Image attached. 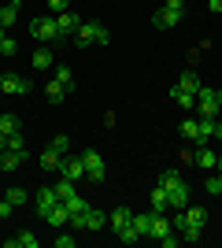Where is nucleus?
<instances>
[{"label": "nucleus", "instance_id": "1", "mask_svg": "<svg viewBox=\"0 0 222 248\" xmlns=\"http://www.w3.org/2000/svg\"><path fill=\"white\" fill-rule=\"evenodd\" d=\"M156 186H163V193H167V200H170V211H181V207H189L192 189H189V182H185L178 170H163Z\"/></svg>", "mask_w": 222, "mask_h": 248}, {"label": "nucleus", "instance_id": "2", "mask_svg": "<svg viewBox=\"0 0 222 248\" xmlns=\"http://www.w3.org/2000/svg\"><path fill=\"white\" fill-rule=\"evenodd\" d=\"M181 215H185V226H181V241H189V245H196V241H200V230L207 226V211H204V207H185V211H181Z\"/></svg>", "mask_w": 222, "mask_h": 248}, {"label": "nucleus", "instance_id": "3", "mask_svg": "<svg viewBox=\"0 0 222 248\" xmlns=\"http://www.w3.org/2000/svg\"><path fill=\"white\" fill-rule=\"evenodd\" d=\"M30 37L37 45H48V41H59V26H56V15H41V19L30 22Z\"/></svg>", "mask_w": 222, "mask_h": 248}, {"label": "nucleus", "instance_id": "4", "mask_svg": "<svg viewBox=\"0 0 222 248\" xmlns=\"http://www.w3.org/2000/svg\"><path fill=\"white\" fill-rule=\"evenodd\" d=\"M82 163H85V178H89V182H104L107 178V163H104V155L96 152V148H85Z\"/></svg>", "mask_w": 222, "mask_h": 248}, {"label": "nucleus", "instance_id": "5", "mask_svg": "<svg viewBox=\"0 0 222 248\" xmlns=\"http://www.w3.org/2000/svg\"><path fill=\"white\" fill-rule=\"evenodd\" d=\"M196 108H200V119H219L222 115V104H219V93L215 89H196Z\"/></svg>", "mask_w": 222, "mask_h": 248}, {"label": "nucleus", "instance_id": "6", "mask_svg": "<svg viewBox=\"0 0 222 248\" xmlns=\"http://www.w3.org/2000/svg\"><path fill=\"white\" fill-rule=\"evenodd\" d=\"M59 204H63V200L56 197V189H52V186H41L37 193H33V207H37V215H41V218H48Z\"/></svg>", "mask_w": 222, "mask_h": 248}, {"label": "nucleus", "instance_id": "7", "mask_svg": "<svg viewBox=\"0 0 222 248\" xmlns=\"http://www.w3.org/2000/svg\"><path fill=\"white\" fill-rule=\"evenodd\" d=\"M181 19H185V8H167V4L152 15V22H156L159 30H174V26H181Z\"/></svg>", "mask_w": 222, "mask_h": 248}, {"label": "nucleus", "instance_id": "8", "mask_svg": "<svg viewBox=\"0 0 222 248\" xmlns=\"http://www.w3.org/2000/svg\"><path fill=\"white\" fill-rule=\"evenodd\" d=\"M33 85H30V78H22V74H0V93H30Z\"/></svg>", "mask_w": 222, "mask_h": 248}, {"label": "nucleus", "instance_id": "9", "mask_svg": "<svg viewBox=\"0 0 222 248\" xmlns=\"http://www.w3.org/2000/svg\"><path fill=\"white\" fill-rule=\"evenodd\" d=\"M100 26H104V22H82V26L74 30V45H78V48H85V45H96V33H100Z\"/></svg>", "mask_w": 222, "mask_h": 248}, {"label": "nucleus", "instance_id": "10", "mask_svg": "<svg viewBox=\"0 0 222 248\" xmlns=\"http://www.w3.org/2000/svg\"><path fill=\"white\" fill-rule=\"evenodd\" d=\"M26 155L30 152H19V148H4V152H0V170H19L22 163H26Z\"/></svg>", "mask_w": 222, "mask_h": 248}, {"label": "nucleus", "instance_id": "11", "mask_svg": "<svg viewBox=\"0 0 222 248\" xmlns=\"http://www.w3.org/2000/svg\"><path fill=\"white\" fill-rule=\"evenodd\" d=\"M56 26H59V37H67V33H74L78 26H82V19L67 8V11H59V15H56Z\"/></svg>", "mask_w": 222, "mask_h": 248}, {"label": "nucleus", "instance_id": "12", "mask_svg": "<svg viewBox=\"0 0 222 248\" xmlns=\"http://www.w3.org/2000/svg\"><path fill=\"white\" fill-rule=\"evenodd\" d=\"M59 174L71 178V182H82V178H85V163H82V155H74V159H63Z\"/></svg>", "mask_w": 222, "mask_h": 248}, {"label": "nucleus", "instance_id": "13", "mask_svg": "<svg viewBox=\"0 0 222 248\" xmlns=\"http://www.w3.org/2000/svg\"><path fill=\"white\" fill-rule=\"evenodd\" d=\"M148 211H152V215H159V211H170V200H167V193H163V186H152V197H148Z\"/></svg>", "mask_w": 222, "mask_h": 248}, {"label": "nucleus", "instance_id": "14", "mask_svg": "<svg viewBox=\"0 0 222 248\" xmlns=\"http://www.w3.org/2000/svg\"><path fill=\"white\" fill-rule=\"evenodd\" d=\"M196 148H200V152H192V163L200 167V170H215V163H219V155H215V152H211L207 145H196Z\"/></svg>", "mask_w": 222, "mask_h": 248}, {"label": "nucleus", "instance_id": "15", "mask_svg": "<svg viewBox=\"0 0 222 248\" xmlns=\"http://www.w3.org/2000/svg\"><path fill=\"white\" fill-rule=\"evenodd\" d=\"M19 8H22V0H11V4L0 8V26H4V30H11V26L19 22Z\"/></svg>", "mask_w": 222, "mask_h": 248}, {"label": "nucleus", "instance_id": "16", "mask_svg": "<svg viewBox=\"0 0 222 248\" xmlns=\"http://www.w3.org/2000/svg\"><path fill=\"white\" fill-rule=\"evenodd\" d=\"M130 222H133V211H130V207H115V211H111V230H115V237L130 226Z\"/></svg>", "mask_w": 222, "mask_h": 248}, {"label": "nucleus", "instance_id": "17", "mask_svg": "<svg viewBox=\"0 0 222 248\" xmlns=\"http://www.w3.org/2000/svg\"><path fill=\"white\" fill-rule=\"evenodd\" d=\"M30 63L37 67V71H48V67H52V48H48V45H37L33 56H30Z\"/></svg>", "mask_w": 222, "mask_h": 248}, {"label": "nucleus", "instance_id": "18", "mask_svg": "<svg viewBox=\"0 0 222 248\" xmlns=\"http://www.w3.org/2000/svg\"><path fill=\"white\" fill-rule=\"evenodd\" d=\"M167 233H170V218H167V211H159V215H152V233H148V237L163 241Z\"/></svg>", "mask_w": 222, "mask_h": 248}, {"label": "nucleus", "instance_id": "19", "mask_svg": "<svg viewBox=\"0 0 222 248\" xmlns=\"http://www.w3.org/2000/svg\"><path fill=\"white\" fill-rule=\"evenodd\" d=\"M52 78H56L59 85H63L67 93H74V89H78V78H74V71H71V67H56V71H52Z\"/></svg>", "mask_w": 222, "mask_h": 248}, {"label": "nucleus", "instance_id": "20", "mask_svg": "<svg viewBox=\"0 0 222 248\" xmlns=\"http://www.w3.org/2000/svg\"><path fill=\"white\" fill-rule=\"evenodd\" d=\"M4 245H8V248H37V245H41V241L33 237L30 230H22V233H15V237H8V241H4Z\"/></svg>", "mask_w": 222, "mask_h": 248}, {"label": "nucleus", "instance_id": "21", "mask_svg": "<svg viewBox=\"0 0 222 248\" xmlns=\"http://www.w3.org/2000/svg\"><path fill=\"white\" fill-rule=\"evenodd\" d=\"M41 167H44V170H52V174H59V167H63V155L56 152V148H44V152H41Z\"/></svg>", "mask_w": 222, "mask_h": 248}, {"label": "nucleus", "instance_id": "22", "mask_svg": "<svg viewBox=\"0 0 222 248\" xmlns=\"http://www.w3.org/2000/svg\"><path fill=\"white\" fill-rule=\"evenodd\" d=\"M178 89H185V93H196V89H200V74L192 71H181V78H178Z\"/></svg>", "mask_w": 222, "mask_h": 248}, {"label": "nucleus", "instance_id": "23", "mask_svg": "<svg viewBox=\"0 0 222 248\" xmlns=\"http://www.w3.org/2000/svg\"><path fill=\"white\" fill-rule=\"evenodd\" d=\"M170 100L178 104V108H185V111H189V108H196V93H185V89H178V85L170 89Z\"/></svg>", "mask_w": 222, "mask_h": 248}, {"label": "nucleus", "instance_id": "24", "mask_svg": "<svg viewBox=\"0 0 222 248\" xmlns=\"http://www.w3.org/2000/svg\"><path fill=\"white\" fill-rule=\"evenodd\" d=\"M133 230L141 237H148L152 233V211H133Z\"/></svg>", "mask_w": 222, "mask_h": 248}, {"label": "nucleus", "instance_id": "25", "mask_svg": "<svg viewBox=\"0 0 222 248\" xmlns=\"http://www.w3.org/2000/svg\"><path fill=\"white\" fill-rule=\"evenodd\" d=\"M74 186H78V182H71V178H63V174H59V182H56L52 189H56V197H59V200H71L74 193H78Z\"/></svg>", "mask_w": 222, "mask_h": 248}, {"label": "nucleus", "instance_id": "26", "mask_svg": "<svg viewBox=\"0 0 222 248\" xmlns=\"http://www.w3.org/2000/svg\"><path fill=\"white\" fill-rule=\"evenodd\" d=\"M219 119H200V137H196V145H207V141L215 137V123H219Z\"/></svg>", "mask_w": 222, "mask_h": 248}, {"label": "nucleus", "instance_id": "27", "mask_svg": "<svg viewBox=\"0 0 222 248\" xmlns=\"http://www.w3.org/2000/svg\"><path fill=\"white\" fill-rule=\"evenodd\" d=\"M63 207H67V215H85V211H89V200H82L74 193L71 200H63Z\"/></svg>", "mask_w": 222, "mask_h": 248}, {"label": "nucleus", "instance_id": "28", "mask_svg": "<svg viewBox=\"0 0 222 248\" xmlns=\"http://www.w3.org/2000/svg\"><path fill=\"white\" fill-rule=\"evenodd\" d=\"M178 134L185 137V141H192V145H196V137H200V123H196V119H185Z\"/></svg>", "mask_w": 222, "mask_h": 248}, {"label": "nucleus", "instance_id": "29", "mask_svg": "<svg viewBox=\"0 0 222 248\" xmlns=\"http://www.w3.org/2000/svg\"><path fill=\"white\" fill-rule=\"evenodd\" d=\"M67 218H71V215H67V207L59 204V207H56V211H52V215L44 218V222H48V226H52V230H63V226H67Z\"/></svg>", "mask_w": 222, "mask_h": 248}, {"label": "nucleus", "instance_id": "30", "mask_svg": "<svg viewBox=\"0 0 222 248\" xmlns=\"http://www.w3.org/2000/svg\"><path fill=\"white\" fill-rule=\"evenodd\" d=\"M44 96H48V100H52V104H59V100H63V96H67V89H63V85H59V82H56V78H52V82L44 85Z\"/></svg>", "mask_w": 222, "mask_h": 248}, {"label": "nucleus", "instance_id": "31", "mask_svg": "<svg viewBox=\"0 0 222 248\" xmlns=\"http://www.w3.org/2000/svg\"><path fill=\"white\" fill-rule=\"evenodd\" d=\"M4 197H8L11 204H15V207H22V204H26V200H30V193H26V189H22V186H11L8 193H4Z\"/></svg>", "mask_w": 222, "mask_h": 248}, {"label": "nucleus", "instance_id": "32", "mask_svg": "<svg viewBox=\"0 0 222 248\" xmlns=\"http://www.w3.org/2000/svg\"><path fill=\"white\" fill-rule=\"evenodd\" d=\"M0 130H4V134H19V115H0Z\"/></svg>", "mask_w": 222, "mask_h": 248}, {"label": "nucleus", "instance_id": "33", "mask_svg": "<svg viewBox=\"0 0 222 248\" xmlns=\"http://www.w3.org/2000/svg\"><path fill=\"white\" fill-rule=\"evenodd\" d=\"M48 148H56L59 155H67V148H71V137H67V134H56V137H52V145H48Z\"/></svg>", "mask_w": 222, "mask_h": 248}, {"label": "nucleus", "instance_id": "34", "mask_svg": "<svg viewBox=\"0 0 222 248\" xmlns=\"http://www.w3.org/2000/svg\"><path fill=\"white\" fill-rule=\"evenodd\" d=\"M204 193H207V197H222V186H219V174H215V178H204Z\"/></svg>", "mask_w": 222, "mask_h": 248}, {"label": "nucleus", "instance_id": "35", "mask_svg": "<svg viewBox=\"0 0 222 248\" xmlns=\"http://www.w3.org/2000/svg\"><path fill=\"white\" fill-rule=\"evenodd\" d=\"M52 245H56V248H74V245H78V237H74V233H67V230H63L59 237H52Z\"/></svg>", "mask_w": 222, "mask_h": 248}, {"label": "nucleus", "instance_id": "36", "mask_svg": "<svg viewBox=\"0 0 222 248\" xmlns=\"http://www.w3.org/2000/svg\"><path fill=\"white\" fill-rule=\"evenodd\" d=\"M15 52H19V41H15V37H4V41H0V56H15Z\"/></svg>", "mask_w": 222, "mask_h": 248}, {"label": "nucleus", "instance_id": "37", "mask_svg": "<svg viewBox=\"0 0 222 248\" xmlns=\"http://www.w3.org/2000/svg\"><path fill=\"white\" fill-rule=\"evenodd\" d=\"M44 4H48V11H52V15H59V11L71 8V0H44Z\"/></svg>", "mask_w": 222, "mask_h": 248}, {"label": "nucleus", "instance_id": "38", "mask_svg": "<svg viewBox=\"0 0 222 248\" xmlns=\"http://www.w3.org/2000/svg\"><path fill=\"white\" fill-rule=\"evenodd\" d=\"M11 211H15V204H11V200H8V197H4V200H0V218H8V215H11Z\"/></svg>", "mask_w": 222, "mask_h": 248}, {"label": "nucleus", "instance_id": "39", "mask_svg": "<svg viewBox=\"0 0 222 248\" xmlns=\"http://www.w3.org/2000/svg\"><path fill=\"white\" fill-rule=\"evenodd\" d=\"M207 8H211L215 15H219V11H222V0H207Z\"/></svg>", "mask_w": 222, "mask_h": 248}, {"label": "nucleus", "instance_id": "40", "mask_svg": "<svg viewBox=\"0 0 222 248\" xmlns=\"http://www.w3.org/2000/svg\"><path fill=\"white\" fill-rule=\"evenodd\" d=\"M167 8H185V0H163Z\"/></svg>", "mask_w": 222, "mask_h": 248}, {"label": "nucleus", "instance_id": "41", "mask_svg": "<svg viewBox=\"0 0 222 248\" xmlns=\"http://www.w3.org/2000/svg\"><path fill=\"white\" fill-rule=\"evenodd\" d=\"M4 148H8V134H4V130H0V152H4Z\"/></svg>", "mask_w": 222, "mask_h": 248}, {"label": "nucleus", "instance_id": "42", "mask_svg": "<svg viewBox=\"0 0 222 248\" xmlns=\"http://www.w3.org/2000/svg\"><path fill=\"white\" fill-rule=\"evenodd\" d=\"M215 137H219V141H222V119H219V123H215Z\"/></svg>", "mask_w": 222, "mask_h": 248}, {"label": "nucleus", "instance_id": "43", "mask_svg": "<svg viewBox=\"0 0 222 248\" xmlns=\"http://www.w3.org/2000/svg\"><path fill=\"white\" fill-rule=\"evenodd\" d=\"M215 170H222V155H219V163H215Z\"/></svg>", "mask_w": 222, "mask_h": 248}, {"label": "nucleus", "instance_id": "44", "mask_svg": "<svg viewBox=\"0 0 222 248\" xmlns=\"http://www.w3.org/2000/svg\"><path fill=\"white\" fill-rule=\"evenodd\" d=\"M4 37H8V33H4V26H0V41H4Z\"/></svg>", "mask_w": 222, "mask_h": 248}, {"label": "nucleus", "instance_id": "45", "mask_svg": "<svg viewBox=\"0 0 222 248\" xmlns=\"http://www.w3.org/2000/svg\"><path fill=\"white\" fill-rule=\"evenodd\" d=\"M215 93H219V104H222V89H215Z\"/></svg>", "mask_w": 222, "mask_h": 248}, {"label": "nucleus", "instance_id": "46", "mask_svg": "<svg viewBox=\"0 0 222 248\" xmlns=\"http://www.w3.org/2000/svg\"><path fill=\"white\" fill-rule=\"evenodd\" d=\"M219 186H222V170H219Z\"/></svg>", "mask_w": 222, "mask_h": 248}]
</instances>
